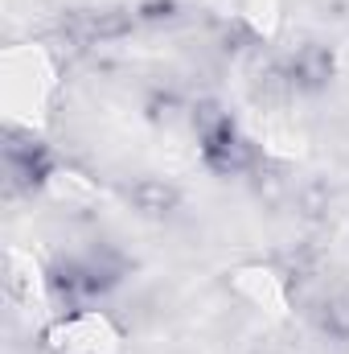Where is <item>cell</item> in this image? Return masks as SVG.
Here are the masks:
<instances>
[{"label": "cell", "mask_w": 349, "mask_h": 354, "mask_svg": "<svg viewBox=\"0 0 349 354\" xmlns=\"http://www.w3.org/2000/svg\"><path fill=\"white\" fill-rule=\"evenodd\" d=\"M201 157H206V165H210L214 174H222V177L243 174V169L255 165V149H251V140L235 128V120H222L218 128L201 132Z\"/></svg>", "instance_id": "obj_1"}, {"label": "cell", "mask_w": 349, "mask_h": 354, "mask_svg": "<svg viewBox=\"0 0 349 354\" xmlns=\"http://www.w3.org/2000/svg\"><path fill=\"white\" fill-rule=\"evenodd\" d=\"M283 71H288V79H292L296 91H321V87H329L337 62H333V50H329V46L308 41V46H300V50L283 62Z\"/></svg>", "instance_id": "obj_2"}, {"label": "cell", "mask_w": 349, "mask_h": 354, "mask_svg": "<svg viewBox=\"0 0 349 354\" xmlns=\"http://www.w3.org/2000/svg\"><path fill=\"white\" fill-rule=\"evenodd\" d=\"M128 202L136 206V214L161 223V218H169L177 206H181V194H177L173 181H165V177H140V181H132Z\"/></svg>", "instance_id": "obj_3"}, {"label": "cell", "mask_w": 349, "mask_h": 354, "mask_svg": "<svg viewBox=\"0 0 349 354\" xmlns=\"http://www.w3.org/2000/svg\"><path fill=\"white\" fill-rule=\"evenodd\" d=\"M136 17H140L144 25H161V21H173L177 17V4L173 0H144V4L136 8Z\"/></svg>", "instance_id": "obj_4"}]
</instances>
